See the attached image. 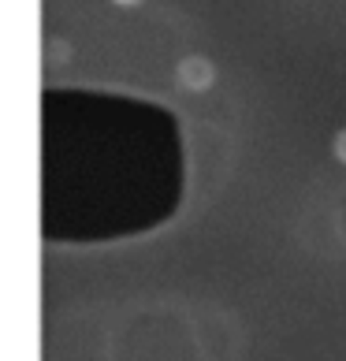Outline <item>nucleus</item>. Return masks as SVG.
<instances>
[{
	"label": "nucleus",
	"mask_w": 346,
	"mask_h": 361,
	"mask_svg": "<svg viewBox=\"0 0 346 361\" xmlns=\"http://www.w3.org/2000/svg\"><path fill=\"white\" fill-rule=\"evenodd\" d=\"M175 78H179V86H183V90L202 93V90H209L212 82H216V68H212L205 56H186V60H179Z\"/></svg>",
	"instance_id": "obj_1"
},
{
	"label": "nucleus",
	"mask_w": 346,
	"mask_h": 361,
	"mask_svg": "<svg viewBox=\"0 0 346 361\" xmlns=\"http://www.w3.org/2000/svg\"><path fill=\"white\" fill-rule=\"evenodd\" d=\"M331 149H335V160H342V164H346V127L335 135V142H331Z\"/></svg>",
	"instance_id": "obj_2"
},
{
	"label": "nucleus",
	"mask_w": 346,
	"mask_h": 361,
	"mask_svg": "<svg viewBox=\"0 0 346 361\" xmlns=\"http://www.w3.org/2000/svg\"><path fill=\"white\" fill-rule=\"evenodd\" d=\"M116 4H123V8H135V4H142V0H116Z\"/></svg>",
	"instance_id": "obj_3"
}]
</instances>
